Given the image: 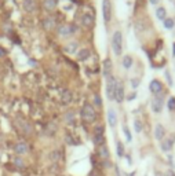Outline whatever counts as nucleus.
Listing matches in <instances>:
<instances>
[{"instance_id":"obj_29","label":"nucleus","mask_w":175,"mask_h":176,"mask_svg":"<svg viewBox=\"0 0 175 176\" xmlns=\"http://www.w3.org/2000/svg\"><path fill=\"white\" fill-rule=\"evenodd\" d=\"M168 107H170V110H175V98H171L168 100Z\"/></svg>"},{"instance_id":"obj_32","label":"nucleus","mask_w":175,"mask_h":176,"mask_svg":"<svg viewBox=\"0 0 175 176\" xmlns=\"http://www.w3.org/2000/svg\"><path fill=\"white\" fill-rule=\"evenodd\" d=\"M124 134L127 136V140H131V135H130V131H128L127 127H124Z\"/></svg>"},{"instance_id":"obj_35","label":"nucleus","mask_w":175,"mask_h":176,"mask_svg":"<svg viewBox=\"0 0 175 176\" xmlns=\"http://www.w3.org/2000/svg\"><path fill=\"white\" fill-rule=\"evenodd\" d=\"M150 3H152V4H157V3H159V0H150Z\"/></svg>"},{"instance_id":"obj_15","label":"nucleus","mask_w":175,"mask_h":176,"mask_svg":"<svg viewBox=\"0 0 175 176\" xmlns=\"http://www.w3.org/2000/svg\"><path fill=\"white\" fill-rule=\"evenodd\" d=\"M24 8H25L26 11H29V12L35 11L37 8L36 1H35V0H25V1H24Z\"/></svg>"},{"instance_id":"obj_22","label":"nucleus","mask_w":175,"mask_h":176,"mask_svg":"<svg viewBox=\"0 0 175 176\" xmlns=\"http://www.w3.org/2000/svg\"><path fill=\"white\" fill-rule=\"evenodd\" d=\"M77 50V43L76 42H73V43H69L68 46L65 47V51L66 52H69V54H72V52H74Z\"/></svg>"},{"instance_id":"obj_21","label":"nucleus","mask_w":175,"mask_h":176,"mask_svg":"<svg viewBox=\"0 0 175 176\" xmlns=\"http://www.w3.org/2000/svg\"><path fill=\"white\" fill-rule=\"evenodd\" d=\"M171 146H172V140L165 139V140H163V143H161V149H163L164 151H170Z\"/></svg>"},{"instance_id":"obj_4","label":"nucleus","mask_w":175,"mask_h":176,"mask_svg":"<svg viewBox=\"0 0 175 176\" xmlns=\"http://www.w3.org/2000/svg\"><path fill=\"white\" fill-rule=\"evenodd\" d=\"M102 14H103V21L110 22L112 19V4L109 0H103L102 1Z\"/></svg>"},{"instance_id":"obj_13","label":"nucleus","mask_w":175,"mask_h":176,"mask_svg":"<svg viewBox=\"0 0 175 176\" xmlns=\"http://www.w3.org/2000/svg\"><path fill=\"white\" fill-rule=\"evenodd\" d=\"M164 135H165V130H164V127L159 124L157 127H156V130H154V136H156V139H157V140H163V138H164Z\"/></svg>"},{"instance_id":"obj_8","label":"nucleus","mask_w":175,"mask_h":176,"mask_svg":"<svg viewBox=\"0 0 175 176\" xmlns=\"http://www.w3.org/2000/svg\"><path fill=\"white\" fill-rule=\"evenodd\" d=\"M14 150L18 155H22V154H26L28 153V145L25 142H19V143H17L15 147H14Z\"/></svg>"},{"instance_id":"obj_23","label":"nucleus","mask_w":175,"mask_h":176,"mask_svg":"<svg viewBox=\"0 0 175 176\" xmlns=\"http://www.w3.org/2000/svg\"><path fill=\"white\" fill-rule=\"evenodd\" d=\"M131 65H133V58L128 57V55L123 58V66L126 67V69H130V67H131Z\"/></svg>"},{"instance_id":"obj_18","label":"nucleus","mask_w":175,"mask_h":176,"mask_svg":"<svg viewBox=\"0 0 175 176\" xmlns=\"http://www.w3.org/2000/svg\"><path fill=\"white\" fill-rule=\"evenodd\" d=\"M12 164L17 166V168H19V169H24L25 168V162L22 160L21 157H14L12 158Z\"/></svg>"},{"instance_id":"obj_16","label":"nucleus","mask_w":175,"mask_h":176,"mask_svg":"<svg viewBox=\"0 0 175 176\" xmlns=\"http://www.w3.org/2000/svg\"><path fill=\"white\" fill-rule=\"evenodd\" d=\"M87 58H90V50L83 48V50H80V51L77 52V59H79V61H85Z\"/></svg>"},{"instance_id":"obj_26","label":"nucleus","mask_w":175,"mask_h":176,"mask_svg":"<svg viewBox=\"0 0 175 176\" xmlns=\"http://www.w3.org/2000/svg\"><path fill=\"white\" fill-rule=\"evenodd\" d=\"M117 155L119 157H123L124 155V147H123V145L120 142H117Z\"/></svg>"},{"instance_id":"obj_14","label":"nucleus","mask_w":175,"mask_h":176,"mask_svg":"<svg viewBox=\"0 0 175 176\" xmlns=\"http://www.w3.org/2000/svg\"><path fill=\"white\" fill-rule=\"evenodd\" d=\"M110 72H112V61L108 58L103 61V76L105 77H109L110 76Z\"/></svg>"},{"instance_id":"obj_28","label":"nucleus","mask_w":175,"mask_h":176,"mask_svg":"<svg viewBox=\"0 0 175 176\" xmlns=\"http://www.w3.org/2000/svg\"><path fill=\"white\" fill-rule=\"evenodd\" d=\"M73 117H74V113H73V112H69V113H66V116H65V120H66V123H73Z\"/></svg>"},{"instance_id":"obj_34","label":"nucleus","mask_w":175,"mask_h":176,"mask_svg":"<svg viewBox=\"0 0 175 176\" xmlns=\"http://www.w3.org/2000/svg\"><path fill=\"white\" fill-rule=\"evenodd\" d=\"M4 55H6V50L3 47H0V57H4Z\"/></svg>"},{"instance_id":"obj_20","label":"nucleus","mask_w":175,"mask_h":176,"mask_svg":"<svg viewBox=\"0 0 175 176\" xmlns=\"http://www.w3.org/2000/svg\"><path fill=\"white\" fill-rule=\"evenodd\" d=\"M70 100H72V94H70V91L65 89L62 92V103H69Z\"/></svg>"},{"instance_id":"obj_25","label":"nucleus","mask_w":175,"mask_h":176,"mask_svg":"<svg viewBox=\"0 0 175 176\" xmlns=\"http://www.w3.org/2000/svg\"><path fill=\"white\" fill-rule=\"evenodd\" d=\"M165 14H167V12H165V8H163V7H160L159 10H157V18H159V19H164Z\"/></svg>"},{"instance_id":"obj_31","label":"nucleus","mask_w":175,"mask_h":176,"mask_svg":"<svg viewBox=\"0 0 175 176\" xmlns=\"http://www.w3.org/2000/svg\"><path fill=\"white\" fill-rule=\"evenodd\" d=\"M164 26H165V28H168V29H170V28H172V26H174V21H172V19H165Z\"/></svg>"},{"instance_id":"obj_10","label":"nucleus","mask_w":175,"mask_h":176,"mask_svg":"<svg viewBox=\"0 0 175 176\" xmlns=\"http://www.w3.org/2000/svg\"><path fill=\"white\" fill-rule=\"evenodd\" d=\"M108 123H109V125H110L112 128L116 127L117 124V116H116V112L113 109H110L108 112Z\"/></svg>"},{"instance_id":"obj_12","label":"nucleus","mask_w":175,"mask_h":176,"mask_svg":"<svg viewBox=\"0 0 175 176\" xmlns=\"http://www.w3.org/2000/svg\"><path fill=\"white\" fill-rule=\"evenodd\" d=\"M81 24H83V26H85V28L92 26V24H94V17L91 15V14H84L83 18H81Z\"/></svg>"},{"instance_id":"obj_19","label":"nucleus","mask_w":175,"mask_h":176,"mask_svg":"<svg viewBox=\"0 0 175 176\" xmlns=\"http://www.w3.org/2000/svg\"><path fill=\"white\" fill-rule=\"evenodd\" d=\"M50 160L54 161V162H58L61 160V151L59 150H54L50 153Z\"/></svg>"},{"instance_id":"obj_7","label":"nucleus","mask_w":175,"mask_h":176,"mask_svg":"<svg viewBox=\"0 0 175 176\" xmlns=\"http://www.w3.org/2000/svg\"><path fill=\"white\" fill-rule=\"evenodd\" d=\"M152 109H153L154 113H160L161 112V109H163V99L160 96H156L152 100Z\"/></svg>"},{"instance_id":"obj_1","label":"nucleus","mask_w":175,"mask_h":176,"mask_svg":"<svg viewBox=\"0 0 175 176\" xmlns=\"http://www.w3.org/2000/svg\"><path fill=\"white\" fill-rule=\"evenodd\" d=\"M80 114H81V118L84 120V121H87V123H92V121H95V118H97V112L90 103H85L84 106L81 107Z\"/></svg>"},{"instance_id":"obj_2","label":"nucleus","mask_w":175,"mask_h":176,"mask_svg":"<svg viewBox=\"0 0 175 176\" xmlns=\"http://www.w3.org/2000/svg\"><path fill=\"white\" fill-rule=\"evenodd\" d=\"M112 48L116 55H122L123 51V36L122 32H115L112 37Z\"/></svg>"},{"instance_id":"obj_30","label":"nucleus","mask_w":175,"mask_h":176,"mask_svg":"<svg viewBox=\"0 0 175 176\" xmlns=\"http://www.w3.org/2000/svg\"><path fill=\"white\" fill-rule=\"evenodd\" d=\"M94 102H95L97 106H101V105H102V99H101V96H99V95H95V96H94Z\"/></svg>"},{"instance_id":"obj_24","label":"nucleus","mask_w":175,"mask_h":176,"mask_svg":"<svg viewBox=\"0 0 175 176\" xmlns=\"http://www.w3.org/2000/svg\"><path fill=\"white\" fill-rule=\"evenodd\" d=\"M44 7L47 10H53L54 7H55V0H46L44 1Z\"/></svg>"},{"instance_id":"obj_17","label":"nucleus","mask_w":175,"mask_h":176,"mask_svg":"<svg viewBox=\"0 0 175 176\" xmlns=\"http://www.w3.org/2000/svg\"><path fill=\"white\" fill-rule=\"evenodd\" d=\"M99 157L103 158V160H108L109 158V150H108V147L105 145L99 146Z\"/></svg>"},{"instance_id":"obj_5","label":"nucleus","mask_w":175,"mask_h":176,"mask_svg":"<svg viewBox=\"0 0 175 176\" xmlns=\"http://www.w3.org/2000/svg\"><path fill=\"white\" fill-rule=\"evenodd\" d=\"M94 142L95 145L102 146L105 142V136H103V127H97L94 131Z\"/></svg>"},{"instance_id":"obj_11","label":"nucleus","mask_w":175,"mask_h":176,"mask_svg":"<svg viewBox=\"0 0 175 176\" xmlns=\"http://www.w3.org/2000/svg\"><path fill=\"white\" fill-rule=\"evenodd\" d=\"M161 89H163V84L160 83L159 80H153V81L150 83V91L153 94L157 95V94L161 92Z\"/></svg>"},{"instance_id":"obj_33","label":"nucleus","mask_w":175,"mask_h":176,"mask_svg":"<svg viewBox=\"0 0 175 176\" xmlns=\"http://www.w3.org/2000/svg\"><path fill=\"white\" fill-rule=\"evenodd\" d=\"M131 84H133L134 88H137V87H138V84H139V81H138V80H133V81H131Z\"/></svg>"},{"instance_id":"obj_27","label":"nucleus","mask_w":175,"mask_h":176,"mask_svg":"<svg viewBox=\"0 0 175 176\" xmlns=\"http://www.w3.org/2000/svg\"><path fill=\"white\" fill-rule=\"evenodd\" d=\"M134 127H135V131H137V132H141V131H142V123H141L139 120H135V121H134Z\"/></svg>"},{"instance_id":"obj_6","label":"nucleus","mask_w":175,"mask_h":176,"mask_svg":"<svg viewBox=\"0 0 175 176\" xmlns=\"http://www.w3.org/2000/svg\"><path fill=\"white\" fill-rule=\"evenodd\" d=\"M123 99H124V87H123L122 83H119V81H117L116 91H115V100L119 102V103H122Z\"/></svg>"},{"instance_id":"obj_9","label":"nucleus","mask_w":175,"mask_h":176,"mask_svg":"<svg viewBox=\"0 0 175 176\" xmlns=\"http://www.w3.org/2000/svg\"><path fill=\"white\" fill-rule=\"evenodd\" d=\"M74 32V28L72 25H64V26H61L59 28V35L61 36H70L72 33Z\"/></svg>"},{"instance_id":"obj_3","label":"nucleus","mask_w":175,"mask_h":176,"mask_svg":"<svg viewBox=\"0 0 175 176\" xmlns=\"http://www.w3.org/2000/svg\"><path fill=\"white\" fill-rule=\"evenodd\" d=\"M116 84H117V80L113 76H109L108 77V84H106V95L108 98L113 100L115 99V91H116Z\"/></svg>"}]
</instances>
